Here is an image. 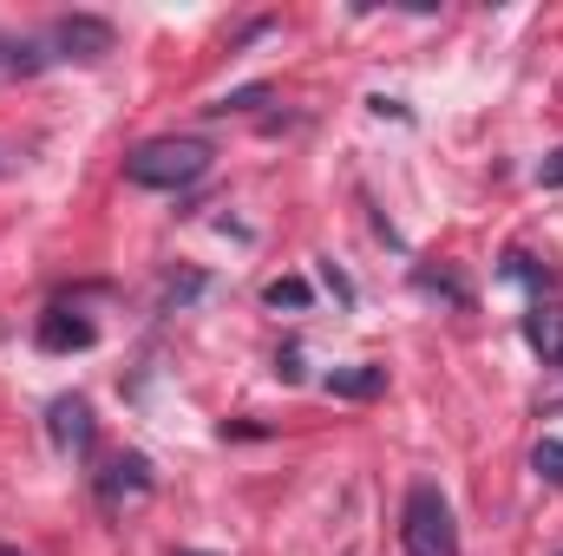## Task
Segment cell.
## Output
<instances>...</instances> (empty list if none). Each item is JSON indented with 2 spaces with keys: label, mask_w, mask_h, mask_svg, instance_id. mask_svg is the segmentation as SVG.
I'll list each match as a JSON object with an SVG mask.
<instances>
[{
  "label": "cell",
  "mask_w": 563,
  "mask_h": 556,
  "mask_svg": "<svg viewBox=\"0 0 563 556\" xmlns=\"http://www.w3.org/2000/svg\"><path fill=\"white\" fill-rule=\"evenodd\" d=\"M263 301H269V308H308V281H301V276H282V281H269V288H263Z\"/></svg>",
  "instance_id": "cell-10"
},
{
  "label": "cell",
  "mask_w": 563,
  "mask_h": 556,
  "mask_svg": "<svg viewBox=\"0 0 563 556\" xmlns=\"http://www.w3.org/2000/svg\"><path fill=\"white\" fill-rule=\"evenodd\" d=\"M46 59L59 66V59H73V66H99L106 53H119V26L106 20V13H59L53 26H46Z\"/></svg>",
  "instance_id": "cell-3"
},
{
  "label": "cell",
  "mask_w": 563,
  "mask_h": 556,
  "mask_svg": "<svg viewBox=\"0 0 563 556\" xmlns=\"http://www.w3.org/2000/svg\"><path fill=\"white\" fill-rule=\"evenodd\" d=\"M426 288V294H445V301H452V308H472V288H465V281L452 276V269H439V276H432V269H420V276H413Z\"/></svg>",
  "instance_id": "cell-8"
},
{
  "label": "cell",
  "mask_w": 563,
  "mask_h": 556,
  "mask_svg": "<svg viewBox=\"0 0 563 556\" xmlns=\"http://www.w3.org/2000/svg\"><path fill=\"white\" fill-rule=\"evenodd\" d=\"M184 556H197V551H184Z\"/></svg>",
  "instance_id": "cell-18"
},
{
  "label": "cell",
  "mask_w": 563,
  "mask_h": 556,
  "mask_svg": "<svg viewBox=\"0 0 563 556\" xmlns=\"http://www.w3.org/2000/svg\"><path fill=\"white\" fill-rule=\"evenodd\" d=\"M263 99H269V86H236V92H223L210 112H217V119H230V112H256Z\"/></svg>",
  "instance_id": "cell-9"
},
{
  "label": "cell",
  "mask_w": 563,
  "mask_h": 556,
  "mask_svg": "<svg viewBox=\"0 0 563 556\" xmlns=\"http://www.w3.org/2000/svg\"><path fill=\"white\" fill-rule=\"evenodd\" d=\"M92 485H99V504H125V498H151L157 478H151V465H144L139 452H125V458H112Z\"/></svg>",
  "instance_id": "cell-5"
},
{
  "label": "cell",
  "mask_w": 563,
  "mask_h": 556,
  "mask_svg": "<svg viewBox=\"0 0 563 556\" xmlns=\"http://www.w3.org/2000/svg\"><path fill=\"white\" fill-rule=\"evenodd\" d=\"M210 144L203 138H144L132 157H125V184L139 190H190L210 177Z\"/></svg>",
  "instance_id": "cell-1"
},
{
  "label": "cell",
  "mask_w": 563,
  "mask_h": 556,
  "mask_svg": "<svg viewBox=\"0 0 563 556\" xmlns=\"http://www.w3.org/2000/svg\"><path fill=\"white\" fill-rule=\"evenodd\" d=\"M400 551L407 556H459L452 504H445L439 485H426V478L407 491V511H400Z\"/></svg>",
  "instance_id": "cell-2"
},
{
  "label": "cell",
  "mask_w": 563,
  "mask_h": 556,
  "mask_svg": "<svg viewBox=\"0 0 563 556\" xmlns=\"http://www.w3.org/2000/svg\"><path fill=\"white\" fill-rule=\"evenodd\" d=\"M46 432H53V445H59V452H79V458H86L99 425H92V407H86L79 393H59V400L46 407Z\"/></svg>",
  "instance_id": "cell-4"
},
{
  "label": "cell",
  "mask_w": 563,
  "mask_h": 556,
  "mask_svg": "<svg viewBox=\"0 0 563 556\" xmlns=\"http://www.w3.org/2000/svg\"><path fill=\"white\" fill-rule=\"evenodd\" d=\"M223 438H269V425H250V419H230Z\"/></svg>",
  "instance_id": "cell-14"
},
{
  "label": "cell",
  "mask_w": 563,
  "mask_h": 556,
  "mask_svg": "<svg viewBox=\"0 0 563 556\" xmlns=\"http://www.w3.org/2000/svg\"><path fill=\"white\" fill-rule=\"evenodd\" d=\"M551 556H563V551H551Z\"/></svg>",
  "instance_id": "cell-19"
},
{
  "label": "cell",
  "mask_w": 563,
  "mask_h": 556,
  "mask_svg": "<svg viewBox=\"0 0 563 556\" xmlns=\"http://www.w3.org/2000/svg\"><path fill=\"white\" fill-rule=\"evenodd\" d=\"M538 184H544V190H563V151H551V157L538 164Z\"/></svg>",
  "instance_id": "cell-13"
},
{
  "label": "cell",
  "mask_w": 563,
  "mask_h": 556,
  "mask_svg": "<svg viewBox=\"0 0 563 556\" xmlns=\"http://www.w3.org/2000/svg\"><path fill=\"white\" fill-rule=\"evenodd\" d=\"M505 276H511V281H531V288H551V269H538L531 256H505Z\"/></svg>",
  "instance_id": "cell-12"
},
{
  "label": "cell",
  "mask_w": 563,
  "mask_h": 556,
  "mask_svg": "<svg viewBox=\"0 0 563 556\" xmlns=\"http://www.w3.org/2000/svg\"><path fill=\"white\" fill-rule=\"evenodd\" d=\"M531 471H538L544 485H563V438H544V445L531 452Z\"/></svg>",
  "instance_id": "cell-11"
},
{
  "label": "cell",
  "mask_w": 563,
  "mask_h": 556,
  "mask_svg": "<svg viewBox=\"0 0 563 556\" xmlns=\"http://www.w3.org/2000/svg\"><path fill=\"white\" fill-rule=\"evenodd\" d=\"M7 170H13V157H7V151H0V177H7Z\"/></svg>",
  "instance_id": "cell-16"
},
{
  "label": "cell",
  "mask_w": 563,
  "mask_h": 556,
  "mask_svg": "<svg viewBox=\"0 0 563 556\" xmlns=\"http://www.w3.org/2000/svg\"><path fill=\"white\" fill-rule=\"evenodd\" d=\"M92 341H99L92 321H79V314H66V308H46V314H40V347H46V354H73V347H92Z\"/></svg>",
  "instance_id": "cell-6"
},
{
  "label": "cell",
  "mask_w": 563,
  "mask_h": 556,
  "mask_svg": "<svg viewBox=\"0 0 563 556\" xmlns=\"http://www.w3.org/2000/svg\"><path fill=\"white\" fill-rule=\"evenodd\" d=\"M321 276H328V288H334V294H341V301H354V281L341 276V269H334V263H328V269H321Z\"/></svg>",
  "instance_id": "cell-15"
},
{
  "label": "cell",
  "mask_w": 563,
  "mask_h": 556,
  "mask_svg": "<svg viewBox=\"0 0 563 556\" xmlns=\"http://www.w3.org/2000/svg\"><path fill=\"white\" fill-rule=\"evenodd\" d=\"M551 367H563V347H558V354H551Z\"/></svg>",
  "instance_id": "cell-17"
},
{
  "label": "cell",
  "mask_w": 563,
  "mask_h": 556,
  "mask_svg": "<svg viewBox=\"0 0 563 556\" xmlns=\"http://www.w3.org/2000/svg\"><path fill=\"white\" fill-rule=\"evenodd\" d=\"M321 387H328L334 400H380V393H387V367H374V360H361V367H334Z\"/></svg>",
  "instance_id": "cell-7"
}]
</instances>
